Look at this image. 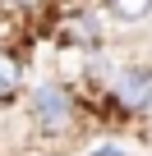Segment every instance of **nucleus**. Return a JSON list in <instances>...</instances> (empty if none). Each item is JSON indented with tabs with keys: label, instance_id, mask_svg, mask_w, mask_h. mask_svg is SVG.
<instances>
[{
	"label": "nucleus",
	"instance_id": "20e7f679",
	"mask_svg": "<svg viewBox=\"0 0 152 156\" xmlns=\"http://www.w3.org/2000/svg\"><path fill=\"white\" fill-rule=\"evenodd\" d=\"M106 9L115 23H147L152 19V0H106Z\"/></svg>",
	"mask_w": 152,
	"mask_h": 156
},
{
	"label": "nucleus",
	"instance_id": "7ed1b4c3",
	"mask_svg": "<svg viewBox=\"0 0 152 156\" xmlns=\"http://www.w3.org/2000/svg\"><path fill=\"white\" fill-rule=\"evenodd\" d=\"M19 87H23V64L9 51H0V101H14Z\"/></svg>",
	"mask_w": 152,
	"mask_h": 156
},
{
	"label": "nucleus",
	"instance_id": "423d86ee",
	"mask_svg": "<svg viewBox=\"0 0 152 156\" xmlns=\"http://www.w3.org/2000/svg\"><path fill=\"white\" fill-rule=\"evenodd\" d=\"M88 156H124V147H115V142H102V147H92Z\"/></svg>",
	"mask_w": 152,
	"mask_h": 156
},
{
	"label": "nucleus",
	"instance_id": "39448f33",
	"mask_svg": "<svg viewBox=\"0 0 152 156\" xmlns=\"http://www.w3.org/2000/svg\"><path fill=\"white\" fill-rule=\"evenodd\" d=\"M74 37H79V41H97V37H102V28H97V23H88V14H79V23H74Z\"/></svg>",
	"mask_w": 152,
	"mask_h": 156
},
{
	"label": "nucleus",
	"instance_id": "f03ea898",
	"mask_svg": "<svg viewBox=\"0 0 152 156\" xmlns=\"http://www.w3.org/2000/svg\"><path fill=\"white\" fill-rule=\"evenodd\" d=\"M115 101H120V110H129V115L152 110V73H147V69H129V73H120V83H115Z\"/></svg>",
	"mask_w": 152,
	"mask_h": 156
},
{
	"label": "nucleus",
	"instance_id": "0eeeda50",
	"mask_svg": "<svg viewBox=\"0 0 152 156\" xmlns=\"http://www.w3.org/2000/svg\"><path fill=\"white\" fill-rule=\"evenodd\" d=\"M9 5H19V9H32V5H42V0H9Z\"/></svg>",
	"mask_w": 152,
	"mask_h": 156
},
{
	"label": "nucleus",
	"instance_id": "f257e3e1",
	"mask_svg": "<svg viewBox=\"0 0 152 156\" xmlns=\"http://www.w3.org/2000/svg\"><path fill=\"white\" fill-rule=\"evenodd\" d=\"M28 115H32V124H37L42 133H65V129L74 124V101H69L65 87L42 83V87L28 97Z\"/></svg>",
	"mask_w": 152,
	"mask_h": 156
}]
</instances>
